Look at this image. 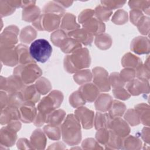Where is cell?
<instances>
[{
    "mask_svg": "<svg viewBox=\"0 0 150 150\" xmlns=\"http://www.w3.org/2000/svg\"><path fill=\"white\" fill-rule=\"evenodd\" d=\"M94 16V10L91 9H86L83 10L79 15L78 21L80 23L83 24L87 19Z\"/></svg>",
    "mask_w": 150,
    "mask_h": 150,
    "instance_id": "6f0895ef",
    "label": "cell"
},
{
    "mask_svg": "<svg viewBox=\"0 0 150 150\" xmlns=\"http://www.w3.org/2000/svg\"><path fill=\"white\" fill-rule=\"evenodd\" d=\"M135 76V70L131 68H125L122 70L120 73V77L125 83L129 82L134 79Z\"/></svg>",
    "mask_w": 150,
    "mask_h": 150,
    "instance_id": "db71d44e",
    "label": "cell"
},
{
    "mask_svg": "<svg viewBox=\"0 0 150 150\" xmlns=\"http://www.w3.org/2000/svg\"><path fill=\"white\" fill-rule=\"evenodd\" d=\"M79 91L84 100L90 103L95 101L100 94V90L93 83H87L83 84L79 88Z\"/></svg>",
    "mask_w": 150,
    "mask_h": 150,
    "instance_id": "e0dca14e",
    "label": "cell"
},
{
    "mask_svg": "<svg viewBox=\"0 0 150 150\" xmlns=\"http://www.w3.org/2000/svg\"><path fill=\"white\" fill-rule=\"evenodd\" d=\"M25 102L21 91L9 93L8 94V105L19 108Z\"/></svg>",
    "mask_w": 150,
    "mask_h": 150,
    "instance_id": "f35d334b",
    "label": "cell"
},
{
    "mask_svg": "<svg viewBox=\"0 0 150 150\" xmlns=\"http://www.w3.org/2000/svg\"><path fill=\"white\" fill-rule=\"evenodd\" d=\"M26 85L16 75L13 74L6 78V84L4 91L8 94L21 91Z\"/></svg>",
    "mask_w": 150,
    "mask_h": 150,
    "instance_id": "ac0fdd59",
    "label": "cell"
},
{
    "mask_svg": "<svg viewBox=\"0 0 150 150\" xmlns=\"http://www.w3.org/2000/svg\"><path fill=\"white\" fill-rule=\"evenodd\" d=\"M61 128L63 140L69 145H76L81 139V124L74 114H69L64 120Z\"/></svg>",
    "mask_w": 150,
    "mask_h": 150,
    "instance_id": "6da1fadb",
    "label": "cell"
},
{
    "mask_svg": "<svg viewBox=\"0 0 150 150\" xmlns=\"http://www.w3.org/2000/svg\"><path fill=\"white\" fill-rule=\"evenodd\" d=\"M94 43L98 48L101 50H107L111 47L112 39L109 35L103 33L96 36Z\"/></svg>",
    "mask_w": 150,
    "mask_h": 150,
    "instance_id": "d6a6232c",
    "label": "cell"
},
{
    "mask_svg": "<svg viewBox=\"0 0 150 150\" xmlns=\"http://www.w3.org/2000/svg\"><path fill=\"white\" fill-rule=\"evenodd\" d=\"M17 147L18 149H33L30 141L26 138H20L17 142Z\"/></svg>",
    "mask_w": 150,
    "mask_h": 150,
    "instance_id": "6125c7cd",
    "label": "cell"
},
{
    "mask_svg": "<svg viewBox=\"0 0 150 150\" xmlns=\"http://www.w3.org/2000/svg\"><path fill=\"white\" fill-rule=\"evenodd\" d=\"M47 116L45 114H43L41 112H38L37 113L36 117L33 121V124L36 127H41L46 122V119H47Z\"/></svg>",
    "mask_w": 150,
    "mask_h": 150,
    "instance_id": "94428289",
    "label": "cell"
},
{
    "mask_svg": "<svg viewBox=\"0 0 150 150\" xmlns=\"http://www.w3.org/2000/svg\"><path fill=\"white\" fill-rule=\"evenodd\" d=\"M67 37V35L64 30L62 29H58L51 34L50 39L53 45L60 47L61 44Z\"/></svg>",
    "mask_w": 150,
    "mask_h": 150,
    "instance_id": "7bdbcfd3",
    "label": "cell"
},
{
    "mask_svg": "<svg viewBox=\"0 0 150 150\" xmlns=\"http://www.w3.org/2000/svg\"><path fill=\"white\" fill-rule=\"evenodd\" d=\"M149 1H129L128 5L132 9H142L149 15Z\"/></svg>",
    "mask_w": 150,
    "mask_h": 150,
    "instance_id": "f6af8a7d",
    "label": "cell"
},
{
    "mask_svg": "<svg viewBox=\"0 0 150 150\" xmlns=\"http://www.w3.org/2000/svg\"><path fill=\"white\" fill-rule=\"evenodd\" d=\"M67 36L85 46L90 45L93 41V36L83 28L69 32L67 33Z\"/></svg>",
    "mask_w": 150,
    "mask_h": 150,
    "instance_id": "ffe728a7",
    "label": "cell"
},
{
    "mask_svg": "<svg viewBox=\"0 0 150 150\" xmlns=\"http://www.w3.org/2000/svg\"><path fill=\"white\" fill-rule=\"evenodd\" d=\"M42 74L40 68L35 63L19 64L13 70V74L18 76L25 85L35 82L41 76Z\"/></svg>",
    "mask_w": 150,
    "mask_h": 150,
    "instance_id": "277c9868",
    "label": "cell"
},
{
    "mask_svg": "<svg viewBox=\"0 0 150 150\" xmlns=\"http://www.w3.org/2000/svg\"><path fill=\"white\" fill-rule=\"evenodd\" d=\"M60 18L58 15L54 13H43L33 22L32 25L38 30L52 32L59 28L60 24Z\"/></svg>",
    "mask_w": 150,
    "mask_h": 150,
    "instance_id": "8992f818",
    "label": "cell"
},
{
    "mask_svg": "<svg viewBox=\"0 0 150 150\" xmlns=\"http://www.w3.org/2000/svg\"><path fill=\"white\" fill-rule=\"evenodd\" d=\"M66 112L62 109L55 110L47 115L46 123L55 125L60 126L64 120Z\"/></svg>",
    "mask_w": 150,
    "mask_h": 150,
    "instance_id": "83f0119b",
    "label": "cell"
},
{
    "mask_svg": "<svg viewBox=\"0 0 150 150\" xmlns=\"http://www.w3.org/2000/svg\"><path fill=\"white\" fill-rule=\"evenodd\" d=\"M149 127H144L142 131V138L145 142L149 143Z\"/></svg>",
    "mask_w": 150,
    "mask_h": 150,
    "instance_id": "e7e4bbea",
    "label": "cell"
},
{
    "mask_svg": "<svg viewBox=\"0 0 150 150\" xmlns=\"http://www.w3.org/2000/svg\"><path fill=\"white\" fill-rule=\"evenodd\" d=\"M81 146L83 149H103V148L99 145L97 141L91 138L85 139L83 141Z\"/></svg>",
    "mask_w": 150,
    "mask_h": 150,
    "instance_id": "11a10c76",
    "label": "cell"
},
{
    "mask_svg": "<svg viewBox=\"0 0 150 150\" xmlns=\"http://www.w3.org/2000/svg\"><path fill=\"white\" fill-rule=\"evenodd\" d=\"M135 73H136V76L138 77V79H149V64L143 65L141 64L139 66H138L135 69Z\"/></svg>",
    "mask_w": 150,
    "mask_h": 150,
    "instance_id": "f5cc1de1",
    "label": "cell"
},
{
    "mask_svg": "<svg viewBox=\"0 0 150 150\" xmlns=\"http://www.w3.org/2000/svg\"><path fill=\"white\" fill-rule=\"evenodd\" d=\"M126 138L123 139L122 146L123 149H140L142 145V142L139 139L133 135L125 137Z\"/></svg>",
    "mask_w": 150,
    "mask_h": 150,
    "instance_id": "ab89813d",
    "label": "cell"
},
{
    "mask_svg": "<svg viewBox=\"0 0 150 150\" xmlns=\"http://www.w3.org/2000/svg\"><path fill=\"white\" fill-rule=\"evenodd\" d=\"M63 100V93L59 90H53L40 101L37 110L38 112L47 115L59 107Z\"/></svg>",
    "mask_w": 150,
    "mask_h": 150,
    "instance_id": "5b68a950",
    "label": "cell"
},
{
    "mask_svg": "<svg viewBox=\"0 0 150 150\" xmlns=\"http://www.w3.org/2000/svg\"><path fill=\"white\" fill-rule=\"evenodd\" d=\"M40 16V10L35 4L25 7L22 11V19L28 22H33Z\"/></svg>",
    "mask_w": 150,
    "mask_h": 150,
    "instance_id": "d4e9b609",
    "label": "cell"
},
{
    "mask_svg": "<svg viewBox=\"0 0 150 150\" xmlns=\"http://www.w3.org/2000/svg\"><path fill=\"white\" fill-rule=\"evenodd\" d=\"M15 11L8 2V1H0V14L1 18L12 14Z\"/></svg>",
    "mask_w": 150,
    "mask_h": 150,
    "instance_id": "681fc988",
    "label": "cell"
},
{
    "mask_svg": "<svg viewBox=\"0 0 150 150\" xmlns=\"http://www.w3.org/2000/svg\"><path fill=\"white\" fill-rule=\"evenodd\" d=\"M125 1H101V5L108 8L110 9H117L122 7L125 4Z\"/></svg>",
    "mask_w": 150,
    "mask_h": 150,
    "instance_id": "680465c9",
    "label": "cell"
},
{
    "mask_svg": "<svg viewBox=\"0 0 150 150\" xmlns=\"http://www.w3.org/2000/svg\"><path fill=\"white\" fill-rule=\"evenodd\" d=\"M112 14V10L103 5L97 6L94 10L95 17L101 22L108 21Z\"/></svg>",
    "mask_w": 150,
    "mask_h": 150,
    "instance_id": "8d00e7d4",
    "label": "cell"
},
{
    "mask_svg": "<svg viewBox=\"0 0 150 150\" xmlns=\"http://www.w3.org/2000/svg\"><path fill=\"white\" fill-rule=\"evenodd\" d=\"M124 119L131 126L137 125L140 123L139 115L135 109H128L124 115Z\"/></svg>",
    "mask_w": 150,
    "mask_h": 150,
    "instance_id": "bcb514c9",
    "label": "cell"
},
{
    "mask_svg": "<svg viewBox=\"0 0 150 150\" xmlns=\"http://www.w3.org/2000/svg\"><path fill=\"white\" fill-rule=\"evenodd\" d=\"M43 131L48 138L52 140H59L61 137V128L59 126L47 124L43 127Z\"/></svg>",
    "mask_w": 150,
    "mask_h": 150,
    "instance_id": "60d3db41",
    "label": "cell"
},
{
    "mask_svg": "<svg viewBox=\"0 0 150 150\" xmlns=\"http://www.w3.org/2000/svg\"><path fill=\"white\" fill-rule=\"evenodd\" d=\"M46 137L45 132L40 129L35 130L30 137V142L33 149H43L46 145Z\"/></svg>",
    "mask_w": 150,
    "mask_h": 150,
    "instance_id": "44dd1931",
    "label": "cell"
},
{
    "mask_svg": "<svg viewBox=\"0 0 150 150\" xmlns=\"http://www.w3.org/2000/svg\"><path fill=\"white\" fill-rule=\"evenodd\" d=\"M113 100L111 96L108 94H100L96 100L95 107L100 112H106L109 110Z\"/></svg>",
    "mask_w": 150,
    "mask_h": 150,
    "instance_id": "7402d4cb",
    "label": "cell"
},
{
    "mask_svg": "<svg viewBox=\"0 0 150 150\" xmlns=\"http://www.w3.org/2000/svg\"><path fill=\"white\" fill-rule=\"evenodd\" d=\"M74 115L83 128L88 129L93 127L94 113L92 110L81 106L77 108L74 111Z\"/></svg>",
    "mask_w": 150,
    "mask_h": 150,
    "instance_id": "9c48e42d",
    "label": "cell"
},
{
    "mask_svg": "<svg viewBox=\"0 0 150 150\" xmlns=\"http://www.w3.org/2000/svg\"><path fill=\"white\" fill-rule=\"evenodd\" d=\"M128 21V13L123 9H118L112 17V22L116 25H123Z\"/></svg>",
    "mask_w": 150,
    "mask_h": 150,
    "instance_id": "7dc6e473",
    "label": "cell"
},
{
    "mask_svg": "<svg viewBox=\"0 0 150 150\" xmlns=\"http://www.w3.org/2000/svg\"><path fill=\"white\" fill-rule=\"evenodd\" d=\"M112 118L108 113L105 112H97L94 117V125L95 128L98 130L101 128L108 129Z\"/></svg>",
    "mask_w": 150,
    "mask_h": 150,
    "instance_id": "4316f807",
    "label": "cell"
},
{
    "mask_svg": "<svg viewBox=\"0 0 150 150\" xmlns=\"http://www.w3.org/2000/svg\"><path fill=\"white\" fill-rule=\"evenodd\" d=\"M121 64L125 68L137 69L142 64L141 60L137 56L131 53H127L124 55L121 60Z\"/></svg>",
    "mask_w": 150,
    "mask_h": 150,
    "instance_id": "f1b7e54d",
    "label": "cell"
},
{
    "mask_svg": "<svg viewBox=\"0 0 150 150\" xmlns=\"http://www.w3.org/2000/svg\"><path fill=\"white\" fill-rule=\"evenodd\" d=\"M93 83L100 91L107 92L110 90L108 72L101 67H96L93 69Z\"/></svg>",
    "mask_w": 150,
    "mask_h": 150,
    "instance_id": "52a82bcc",
    "label": "cell"
},
{
    "mask_svg": "<svg viewBox=\"0 0 150 150\" xmlns=\"http://www.w3.org/2000/svg\"><path fill=\"white\" fill-rule=\"evenodd\" d=\"M130 21L135 25H137L140 19L143 17V13L141 10L131 9L129 12Z\"/></svg>",
    "mask_w": 150,
    "mask_h": 150,
    "instance_id": "91938a15",
    "label": "cell"
},
{
    "mask_svg": "<svg viewBox=\"0 0 150 150\" xmlns=\"http://www.w3.org/2000/svg\"><path fill=\"white\" fill-rule=\"evenodd\" d=\"M59 5H60L62 6H64L66 8H67L69 6H70L72 4H73V1H56Z\"/></svg>",
    "mask_w": 150,
    "mask_h": 150,
    "instance_id": "03108f58",
    "label": "cell"
},
{
    "mask_svg": "<svg viewBox=\"0 0 150 150\" xmlns=\"http://www.w3.org/2000/svg\"><path fill=\"white\" fill-rule=\"evenodd\" d=\"M17 132L8 126L3 127L0 132L1 145L5 148L13 146L17 139Z\"/></svg>",
    "mask_w": 150,
    "mask_h": 150,
    "instance_id": "9a60e30c",
    "label": "cell"
},
{
    "mask_svg": "<svg viewBox=\"0 0 150 150\" xmlns=\"http://www.w3.org/2000/svg\"><path fill=\"white\" fill-rule=\"evenodd\" d=\"M108 80L110 86L114 88L123 87L125 85V82L121 79L118 73H112L108 77Z\"/></svg>",
    "mask_w": 150,
    "mask_h": 150,
    "instance_id": "c3c4849f",
    "label": "cell"
},
{
    "mask_svg": "<svg viewBox=\"0 0 150 150\" xmlns=\"http://www.w3.org/2000/svg\"><path fill=\"white\" fill-rule=\"evenodd\" d=\"M82 26L83 29L93 36L103 33L105 30V24L96 17L87 19L82 24Z\"/></svg>",
    "mask_w": 150,
    "mask_h": 150,
    "instance_id": "5bb4252c",
    "label": "cell"
},
{
    "mask_svg": "<svg viewBox=\"0 0 150 150\" xmlns=\"http://www.w3.org/2000/svg\"><path fill=\"white\" fill-rule=\"evenodd\" d=\"M43 12L56 14L61 17L65 14L64 8L55 1L47 2L43 8Z\"/></svg>",
    "mask_w": 150,
    "mask_h": 150,
    "instance_id": "e575fe53",
    "label": "cell"
},
{
    "mask_svg": "<svg viewBox=\"0 0 150 150\" xmlns=\"http://www.w3.org/2000/svg\"><path fill=\"white\" fill-rule=\"evenodd\" d=\"M110 137V129L107 128H101L98 129L96 134L97 141L103 145H105L108 141Z\"/></svg>",
    "mask_w": 150,
    "mask_h": 150,
    "instance_id": "f907efd6",
    "label": "cell"
},
{
    "mask_svg": "<svg viewBox=\"0 0 150 150\" xmlns=\"http://www.w3.org/2000/svg\"><path fill=\"white\" fill-rule=\"evenodd\" d=\"M139 31L143 35H148L149 32V18L143 16L137 25Z\"/></svg>",
    "mask_w": 150,
    "mask_h": 150,
    "instance_id": "816d5d0a",
    "label": "cell"
},
{
    "mask_svg": "<svg viewBox=\"0 0 150 150\" xmlns=\"http://www.w3.org/2000/svg\"><path fill=\"white\" fill-rule=\"evenodd\" d=\"M81 47V44L75 39L67 37L61 44L60 48L65 53H72L76 50Z\"/></svg>",
    "mask_w": 150,
    "mask_h": 150,
    "instance_id": "f546056e",
    "label": "cell"
},
{
    "mask_svg": "<svg viewBox=\"0 0 150 150\" xmlns=\"http://www.w3.org/2000/svg\"><path fill=\"white\" fill-rule=\"evenodd\" d=\"M128 93L133 96H138L141 93H149V83L148 80L137 79L129 81L126 86Z\"/></svg>",
    "mask_w": 150,
    "mask_h": 150,
    "instance_id": "7c38bea8",
    "label": "cell"
},
{
    "mask_svg": "<svg viewBox=\"0 0 150 150\" xmlns=\"http://www.w3.org/2000/svg\"><path fill=\"white\" fill-rule=\"evenodd\" d=\"M20 120L19 108L6 106L1 110L0 122L1 125H6L12 121Z\"/></svg>",
    "mask_w": 150,
    "mask_h": 150,
    "instance_id": "d6986e66",
    "label": "cell"
},
{
    "mask_svg": "<svg viewBox=\"0 0 150 150\" xmlns=\"http://www.w3.org/2000/svg\"><path fill=\"white\" fill-rule=\"evenodd\" d=\"M0 57L1 62L8 66H14L19 63L15 46H1Z\"/></svg>",
    "mask_w": 150,
    "mask_h": 150,
    "instance_id": "30bf717a",
    "label": "cell"
},
{
    "mask_svg": "<svg viewBox=\"0 0 150 150\" xmlns=\"http://www.w3.org/2000/svg\"><path fill=\"white\" fill-rule=\"evenodd\" d=\"M135 110L137 112L140 122H141L144 125H147L149 127V107L148 105L141 103L137 104L135 107Z\"/></svg>",
    "mask_w": 150,
    "mask_h": 150,
    "instance_id": "4dcf8cb0",
    "label": "cell"
},
{
    "mask_svg": "<svg viewBox=\"0 0 150 150\" xmlns=\"http://www.w3.org/2000/svg\"><path fill=\"white\" fill-rule=\"evenodd\" d=\"M25 101L36 103L39 101L40 97V94L37 90L35 84H30L25 86L21 91Z\"/></svg>",
    "mask_w": 150,
    "mask_h": 150,
    "instance_id": "484cf974",
    "label": "cell"
},
{
    "mask_svg": "<svg viewBox=\"0 0 150 150\" xmlns=\"http://www.w3.org/2000/svg\"><path fill=\"white\" fill-rule=\"evenodd\" d=\"M93 78L92 73L88 69H83L75 73L73 79L79 85H83L88 83Z\"/></svg>",
    "mask_w": 150,
    "mask_h": 150,
    "instance_id": "d590c367",
    "label": "cell"
},
{
    "mask_svg": "<svg viewBox=\"0 0 150 150\" xmlns=\"http://www.w3.org/2000/svg\"><path fill=\"white\" fill-rule=\"evenodd\" d=\"M16 50L18 56V62L20 64H26L32 63H35L26 45L24 44H19L16 46Z\"/></svg>",
    "mask_w": 150,
    "mask_h": 150,
    "instance_id": "cb8c5ba5",
    "label": "cell"
},
{
    "mask_svg": "<svg viewBox=\"0 0 150 150\" xmlns=\"http://www.w3.org/2000/svg\"><path fill=\"white\" fill-rule=\"evenodd\" d=\"M20 120L25 123H30L33 122L36 115L37 108L35 104L32 102L25 101L19 108Z\"/></svg>",
    "mask_w": 150,
    "mask_h": 150,
    "instance_id": "8fae6325",
    "label": "cell"
},
{
    "mask_svg": "<svg viewBox=\"0 0 150 150\" xmlns=\"http://www.w3.org/2000/svg\"><path fill=\"white\" fill-rule=\"evenodd\" d=\"M80 25L76 22V16L73 14L66 13L64 15L60 23V28L63 30L68 33L80 28Z\"/></svg>",
    "mask_w": 150,
    "mask_h": 150,
    "instance_id": "603a6c76",
    "label": "cell"
},
{
    "mask_svg": "<svg viewBox=\"0 0 150 150\" xmlns=\"http://www.w3.org/2000/svg\"><path fill=\"white\" fill-rule=\"evenodd\" d=\"M19 29L15 25L8 26L1 34L0 46H13L18 43Z\"/></svg>",
    "mask_w": 150,
    "mask_h": 150,
    "instance_id": "ba28073f",
    "label": "cell"
},
{
    "mask_svg": "<svg viewBox=\"0 0 150 150\" xmlns=\"http://www.w3.org/2000/svg\"><path fill=\"white\" fill-rule=\"evenodd\" d=\"M0 101H1V110L8 106V94L5 91L1 90L0 92Z\"/></svg>",
    "mask_w": 150,
    "mask_h": 150,
    "instance_id": "be15d7a7",
    "label": "cell"
},
{
    "mask_svg": "<svg viewBox=\"0 0 150 150\" xmlns=\"http://www.w3.org/2000/svg\"><path fill=\"white\" fill-rule=\"evenodd\" d=\"M126 110V106L123 103L117 100H113L108 114L111 118L122 117Z\"/></svg>",
    "mask_w": 150,
    "mask_h": 150,
    "instance_id": "836d02e7",
    "label": "cell"
},
{
    "mask_svg": "<svg viewBox=\"0 0 150 150\" xmlns=\"http://www.w3.org/2000/svg\"><path fill=\"white\" fill-rule=\"evenodd\" d=\"M29 50L34 60L40 63L47 62L52 53V46L47 40L44 39H39L33 41Z\"/></svg>",
    "mask_w": 150,
    "mask_h": 150,
    "instance_id": "3957f363",
    "label": "cell"
},
{
    "mask_svg": "<svg viewBox=\"0 0 150 150\" xmlns=\"http://www.w3.org/2000/svg\"><path fill=\"white\" fill-rule=\"evenodd\" d=\"M86 101L79 90L73 92L69 97L70 104L74 108H78L85 104Z\"/></svg>",
    "mask_w": 150,
    "mask_h": 150,
    "instance_id": "ee69618b",
    "label": "cell"
},
{
    "mask_svg": "<svg viewBox=\"0 0 150 150\" xmlns=\"http://www.w3.org/2000/svg\"><path fill=\"white\" fill-rule=\"evenodd\" d=\"M108 129L122 138L128 136L130 132L129 125L121 117L112 118Z\"/></svg>",
    "mask_w": 150,
    "mask_h": 150,
    "instance_id": "4fadbf2b",
    "label": "cell"
},
{
    "mask_svg": "<svg viewBox=\"0 0 150 150\" xmlns=\"http://www.w3.org/2000/svg\"><path fill=\"white\" fill-rule=\"evenodd\" d=\"M38 92L42 95L48 93L52 89V85L48 79L45 77L39 78L35 84Z\"/></svg>",
    "mask_w": 150,
    "mask_h": 150,
    "instance_id": "b9f144b4",
    "label": "cell"
},
{
    "mask_svg": "<svg viewBox=\"0 0 150 150\" xmlns=\"http://www.w3.org/2000/svg\"><path fill=\"white\" fill-rule=\"evenodd\" d=\"M123 138L116 135L110 129V137L108 142L105 145L106 149L122 148Z\"/></svg>",
    "mask_w": 150,
    "mask_h": 150,
    "instance_id": "74e56055",
    "label": "cell"
},
{
    "mask_svg": "<svg viewBox=\"0 0 150 150\" xmlns=\"http://www.w3.org/2000/svg\"><path fill=\"white\" fill-rule=\"evenodd\" d=\"M112 93L116 98L122 100H126L128 99L131 96L128 91L122 87L113 88Z\"/></svg>",
    "mask_w": 150,
    "mask_h": 150,
    "instance_id": "9f6ffc18",
    "label": "cell"
},
{
    "mask_svg": "<svg viewBox=\"0 0 150 150\" xmlns=\"http://www.w3.org/2000/svg\"><path fill=\"white\" fill-rule=\"evenodd\" d=\"M131 50L138 54L149 52V40L148 38L138 36L133 39L131 43Z\"/></svg>",
    "mask_w": 150,
    "mask_h": 150,
    "instance_id": "2e32d148",
    "label": "cell"
},
{
    "mask_svg": "<svg viewBox=\"0 0 150 150\" xmlns=\"http://www.w3.org/2000/svg\"><path fill=\"white\" fill-rule=\"evenodd\" d=\"M36 30L32 26H28L23 28L19 35V40L23 43L29 44L36 37Z\"/></svg>",
    "mask_w": 150,
    "mask_h": 150,
    "instance_id": "1f68e13d",
    "label": "cell"
},
{
    "mask_svg": "<svg viewBox=\"0 0 150 150\" xmlns=\"http://www.w3.org/2000/svg\"><path fill=\"white\" fill-rule=\"evenodd\" d=\"M91 58L89 51L87 48L81 47L69 55H67L64 59V67L69 73H75L79 70L90 66Z\"/></svg>",
    "mask_w": 150,
    "mask_h": 150,
    "instance_id": "7a4b0ae2",
    "label": "cell"
}]
</instances>
